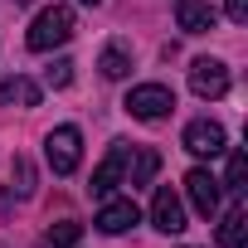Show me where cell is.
Wrapping results in <instances>:
<instances>
[{
  "mask_svg": "<svg viewBox=\"0 0 248 248\" xmlns=\"http://www.w3.org/2000/svg\"><path fill=\"white\" fill-rule=\"evenodd\" d=\"M68 39H73V10H68V5H44V10L34 15L30 34H25V44H30L34 54H49V49L68 44Z\"/></svg>",
  "mask_w": 248,
  "mask_h": 248,
  "instance_id": "cell-1",
  "label": "cell"
},
{
  "mask_svg": "<svg viewBox=\"0 0 248 248\" xmlns=\"http://www.w3.org/2000/svg\"><path fill=\"white\" fill-rule=\"evenodd\" d=\"M127 107L137 122H161V117H170V107H175V93L166 88V83H141V88H132L127 93Z\"/></svg>",
  "mask_w": 248,
  "mask_h": 248,
  "instance_id": "cell-2",
  "label": "cell"
},
{
  "mask_svg": "<svg viewBox=\"0 0 248 248\" xmlns=\"http://www.w3.org/2000/svg\"><path fill=\"white\" fill-rule=\"evenodd\" d=\"M44 156H49V170L54 175H73L78 161H83V132L78 127H54L49 141H44Z\"/></svg>",
  "mask_w": 248,
  "mask_h": 248,
  "instance_id": "cell-3",
  "label": "cell"
},
{
  "mask_svg": "<svg viewBox=\"0 0 248 248\" xmlns=\"http://www.w3.org/2000/svg\"><path fill=\"white\" fill-rule=\"evenodd\" d=\"M185 151L190 156H219L224 146H229V137H224V127H219V122H209V117H200V122H190V127H185Z\"/></svg>",
  "mask_w": 248,
  "mask_h": 248,
  "instance_id": "cell-4",
  "label": "cell"
},
{
  "mask_svg": "<svg viewBox=\"0 0 248 248\" xmlns=\"http://www.w3.org/2000/svg\"><path fill=\"white\" fill-rule=\"evenodd\" d=\"M190 88H195V97H224L229 93V68L219 59H195L190 63Z\"/></svg>",
  "mask_w": 248,
  "mask_h": 248,
  "instance_id": "cell-5",
  "label": "cell"
},
{
  "mask_svg": "<svg viewBox=\"0 0 248 248\" xmlns=\"http://www.w3.org/2000/svg\"><path fill=\"white\" fill-rule=\"evenodd\" d=\"M185 195H190V204H195L200 219H214L219 214V180L209 170H190L185 175Z\"/></svg>",
  "mask_w": 248,
  "mask_h": 248,
  "instance_id": "cell-6",
  "label": "cell"
},
{
  "mask_svg": "<svg viewBox=\"0 0 248 248\" xmlns=\"http://www.w3.org/2000/svg\"><path fill=\"white\" fill-rule=\"evenodd\" d=\"M151 224H156L161 233H185V204H180V195H175L170 185L156 190V200H151Z\"/></svg>",
  "mask_w": 248,
  "mask_h": 248,
  "instance_id": "cell-7",
  "label": "cell"
},
{
  "mask_svg": "<svg viewBox=\"0 0 248 248\" xmlns=\"http://www.w3.org/2000/svg\"><path fill=\"white\" fill-rule=\"evenodd\" d=\"M175 25L185 34H209L219 25V10L209 5V0H175Z\"/></svg>",
  "mask_w": 248,
  "mask_h": 248,
  "instance_id": "cell-8",
  "label": "cell"
},
{
  "mask_svg": "<svg viewBox=\"0 0 248 248\" xmlns=\"http://www.w3.org/2000/svg\"><path fill=\"white\" fill-rule=\"evenodd\" d=\"M122 170H127V146L117 141V146L102 156V166L93 170V195H97V200H107V195L122 185Z\"/></svg>",
  "mask_w": 248,
  "mask_h": 248,
  "instance_id": "cell-9",
  "label": "cell"
},
{
  "mask_svg": "<svg viewBox=\"0 0 248 248\" xmlns=\"http://www.w3.org/2000/svg\"><path fill=\"white\" fill-rule=\"evenodd\" d=\"M137 219H141L137 200H107V204L97 209V219H93V224H97L102 233H127V229H132Z\"/></svg>",
  "mask_w": 248,
  "mask_h": 248,
  "instance_id": "cell-10",
  "label": "cell"
},
{
  "mask_svg": "<svg viewBox=\"0 0 248 248\" xmlns=\"http://www.w3.org/2000/svg\"><path fill=\"white\" fill-rule=\"evenodd\" d=\"M219 248H248V214H243V204H233V209L224 214V224H219Z\"/></svg>",
  "mask_w": 248,
  "mask_h": 248,
  "instance_id": "cell-11",
  "label": "cell"
},
{
  "mask_svg": "<svg viewBox=\"0 0 248 248\" xmlns=\"http://www.w3.org/2000/svg\"><path fill=\"white\" fill-rule=\"evenodd\" d=\"M10 102L39 107V83H30V78H5V83H0V107H10Z\"/></svg>",
  "mask_w": 248,
  "mask_h": 248,
  "instance_id": "cell-12",
  "label": "cell"
},
{
  "mask_svg": "<svg viewBox=\"0 0 248 248\" xmlns=\"http://www.w3.org/2000/svg\"><path fill=\"white\" fill-rule=\"evenodd\" d=\"M97 68H102V78H112V83H117V78H127V73H132V54L122 49V44H107V49H102V59H97Z\"/></svg>",
  "mask_w": 248,
  "mask_h": 248,
  "instance_id": "cell-13",
  "label": "cell"
},
{
  "mask_svg": "<svg viewBox=\"0 0 248 248\" xmlns=\"http://www.w3.org/2000/svg\"><path fill=\"white\" fill-rule=\"evenodd\" d=\"M156 170H161V151L137 146V161H132V180H127V185H151V180H156Z\"/></svg>",
  "mask_w": 248,
  "mask_h": 248,
  "instance_id": "cell-14",
  "label": "cell"
},
{
  "mask_svg": "<svg viewBox=\"0 0 248 248\" xmlns=\"http://www.w3.org/2000/svg\"><path fill=\"white\" fill-rule=\"evenodd\" d=\"M83 238V224H73V219H63V224H54L49 233H44V248H73Z\"/></svg>",
  "mask_w": 248,
  "mask_h": 248,
  "instance_id": "cell-15",
  "label": "cell"
},
{
  "mask_svg": "<svg viewBox=\"0 0 248 248\" xmlns=\"http://www.w3.org/2000/svg\"><path fill=\"white\" fill-rule=\"evenodd\" d=\"M44 83H49V88H68V83H73V59H54V63L44 68Z\"/></svg>",
  "mask_w": 248,
  "mask_h": 248,
  "instance_id": "cell-16",
  "label": "cell"
},
{
  "mask_svg": "<svg viewBox=\"0 0 248 248\" xmlns=\"http://www.w3.org/2000/svg\"><path fill=\"white\" fill-rule=\"evenodd\" d=\"M224 151H229V146H224ZM243 180H248V161H243V151H229V190L243 195Z\"/></svg>",
  "mask_w": 248,
  "mask_h": 248,
  "instance_id": "cell-17",
  "label": "cell"
},
{
  "mask_svg": "<svg viewBox=\"0 0 248 248\" xmlns=\"http://www.w3.org/2000/svg\"><path fill=\"white\" fill-rule=\"evenodd\" d=\"M15 180H20V195L34 190V175H30V161H25V156H15Z\"/></svg>",
  "mask_w": 248,
  "mask_h": 248,
  "instance_id": "cell-18",
  "label": "cell"
},
{
  "mask_svg": "<svg viewBox=\"0 0 248 248\" xmlns=\"http://www.w3.org/2000/svg\"><path fill=\"white\" fill-rule=\"evenodd\" d=\"M224 10H229L233 25H243V20H248V0H224Z\"/></svg>",
  "mask_w": 248,
  "mask_h": 248,
  "instance_id": "cell-19",
  "label": "cell"
},
{
  "mask_svg": "<svg viewBox=\"0 0 248 248\" xmlns=\"http://www.w3.org/2000/svg\"><path fill=\"white\" fill-rule=\"evenodd\" d=\"M83 5H102V0H83Z\"/></svg>",
  "mask_w": 248,
  "mask_h": 248,
  "instance_id": "cell-20",
  "label": "cell"
}]
</instances>
